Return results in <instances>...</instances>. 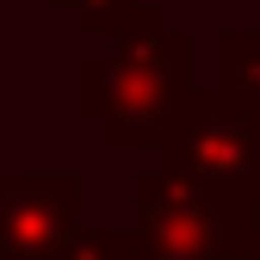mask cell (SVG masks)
<instances>
[{"label": "cell", "instance_id": "cell-1", "mask_svg": "<svg viewBox=\"0 0 260 260\" xmlns=\"http://www.w3.org/2000/svg\"><path fill=\"white\" fill-rule=\"evenodd\" d=\"M192 38L168 25V13L137 0L118 31H112V56L81 62L75 75V100L81 112L106 130L112 149H143L161 143L192 106Z\"/></svg>", "mask_w": 260, "mask_h": 260}, {"label": "cell", "instance_id": "cell-2", "mask_svg": "<svg viewBox=\"0 0 260 260\" xmlns=\"http://www.w3.org/2000/svg\"><path fill=\"white\" fill-rule=\"evenodd\" d=\"M155 149H161V174L199 180L223 205H236L260 180V93L199 87L192 106L180 112V124Z\"/></svg>", "mask_w": 260, "mask_h": 260}, {"label": "cell", "instance_id": "cell-3", "mask_svg": "<svg viewBox=\"0 0 260 260\" xmlns=\"http://www.w3.org/2000/svg\"><path fill=\"white\" fill-rule=\"evenodd\" d=\"M137 260H230V205L211 186L180 174H143L137 180Z\"/></svg>", "mask_w": 260, "mask_h": 260}, {"label": "cell", "instance_id": "cell-4", "mask_svg": "<svg viewBox=\"0 0 260 260\" xmlns=\"http://www.w3.org/2000/svg\"><path fill=\"white\" fill-rule=\"evenodd\" d=\"M81 230L75 174H0V260H50Z\"/></svg>", "mask_w": 260, "mask_h": 260}, {"label": "cell", "instance_id": "cell-5", "mask_svg": "<svg viewBox=\"0 0 260 260\" xmlns=\"http://www.w3.org/2000/svg\"><path fill=\"white\" fill-rule=\"evenodd\" d=\"M217 87L260 93V31H223L217 38Z\"/></svg>", "mask_w": 260, "mask_h": 260}, {"label": "cell", "instance_id": "cell-6", "mask_svg": "<svg viewBox=\"0 0 260 260\" xmlns=\"http://www.w3.org/2000/svg\"><path fill=\"white\" fill-rule=\"evenodd\" d=\"M230 260H260V180L230 205Z\"/></svg>", "mask_w": 260, "mask_h": 260}, {"label": "cell", "instance_id": "cell-7", "mask_svg": "<svg viewBox=\"0 0 260 260\" xmlns=\"http://www.w3.org/2000/svg\"><path fill=\"white\" fill-rule=\"evenodd\" d=\"M50 260H130V236H100V230H75Z\"/></svg>", "mask_w": 260, "mask_h": 260}, {"label": "cell", "instance_id": "cell-8", "mask_svg": "<svg viewBox=\"0 0 260 260\" xmlns=\"http://www.w3.org/2000/svg\"><path fill=\"white\" fill-rule=\"evenodd\" d=\"M56 7H69L81 31H106V38H112V31L137 13V0H56Z\"/></svg>", "mask_w": 260, "mask_h": 260}, {"label": "cell", "instance_id": "cell-9", "mask_svg": "<svg viewBox=\"0 0 260 260\" xmlns=\"http://www.w3.org/2000/svg\"><path fill=\"white\" fill-rule=\"evenodd\" d=\"M130 260H137V248H130Z\"/></svg>", "mask_w": 260, "mask_h": 260}]
</instances>
